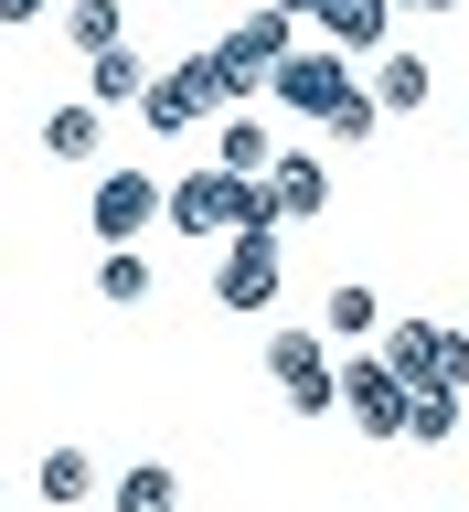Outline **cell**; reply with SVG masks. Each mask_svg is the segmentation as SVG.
Returning <instances> with one entry per match:
<instances>
[{
  "instance_id": "30bf717a",
  "label": "cell",
  "mask_w": 469,
  "mask_h": 512,
  "mask_svg": "<svg viewBox=\"0 0 469 512\" xmlns=\"http://www.w3.org/2000/svg\"><path fill=\"white\" fill-rule=\"evenodd\" d=\"M256 182H267V214H278V224H320V214H331V160H320V150H278Z\"/></svg>"
},
{
  "instance_id": "6da1fadb",
  "label": "cell",
  "mask_w": 469,
  "mask_h": 512,
  "mask_svg": "<svg viewBox=\"0 0 469 512\" xmlns=\"http://www.w3.org/2000/svg\"><path fill=\"white\" fill-rule=\"evenodd\" d=\"M160 224L182 246H224L235 224H278V214H267L256 171H182V182H160Z\"/></svg>"
},
{
  "instance_id": "e0dca14e",
  "label": "cell",
  "mask_w": 469,
  "mask_h": 512,
  "mask_svg": "<svg viewBox=\"0 0 469 512\" xmlns=\"http://www.w3.org/2000/svg\"><path fill=\"white\" fill-rule=\"evenodd\" d=\"M96 139H107V107H86V96H64L54 118H43V160H64V171L96 160Z\"/></svg>"
},
{
  "instance_id": "ba28073f",
  "label": "cell",
  "mask_w": 469,
  "mask_h": 512,
  "mask_svg": "<svg viewBox=\"0 0 469 512\" xmlns=\"http://www.w3.org/2000/svg\"><path fill=\"white\" fill-rule=\"evenodd\" d=\"M256 363H267V384H278L299 416H331V342H320V331H267Z\"/></svg>"
},
{
  "instance_id": "7c38bea8",
  "label": "cell",
  "mask_w": 469,
  "mask_h": 512,
  "mask_svg": "<svg viewBox=\"0 0 469 512\" xmlns=\"http://www.w3.org/2000/svg\"><path fill=\"white\" fill-rule=\"evenodd\" d=\"M310 22H320V43L342 64H374L384 43H395V11H384V0H310Z\"/></svg>"
},
{
  "instance_id": "603a6c76",
  "label": "cell",
  "mask_w": 469,
  "mask_h": 512,
  "mask_svg": "<svg viewBox=\"0 0 469 512\" xmlns=\"http://www.w3.org/2000/svg\"><path fill=\"white\" fill-rule=\"evenodd\" d=\"M32 11H43V0H0V32H11V22H32Z\"/></svg>"
},
{
  "instance_id": "ac0fdd59",
  "label": "cell",
  "mask_w": 469,
  "mask_h": 512,
  "mask_svg": "<svg viewBox=\"0 0 469 512\" xmlns=\"http://www.w3.org/2000/svg\"><path fill=\"white\" fill-rule=\"evenodd\" d=\"M139 86H150V64L128 54V43H107V54H86V107H139Z\"/></svg>"
},
{
  "instance_id": "7402d4cb",
  "label": "cell",
  "mask_w": 469,
  "mask_h": 512,
  "mask_svg": "<svg viewBox=\"0 0 469 512\" xmlns=\"http://www.w3.org/2000/svg\"><path fill=\"white\" fill-rule=\"evenodd\" d=\"M320 128H331L342 150H363V139H374V128H384V107H374V96H363V86H352V96H342V107H331V118H320Z\"/></svg>"
},
{
  "instance_id": "9c48e42d",
  "label": "cell",
  "mask_w": 469,
  "mask_h": 512,
  "mask_svg": "<svg viewBox=\"0 0 469 512\" xmlns=\"http://www.w3.org/2000/svg\"><path fill=\"white\" fill-rule=\"evenodd\" d=\"M86 224H96V246H139V235L160 224V182H150V171H96Z\"/></svg>"
},
{
  "instance_id": "7a4b0ae2",
  "label": "cell",
  "mask_w": 469,
  "mask_h": 512,
  "mask_svg": "<svg viewBox=\"0 0 469 512\" xmlns=\"http://www.w3.org/2000/svg\"><path fill=\"white\" fill-rule=\"evenodd\" d=\"M214 107H246V96H235V75H224L214 54H182V64H160L150 86H139V118H150L160 139H182V128H203Z\"/></svg>"
},
{
  "instance_id": "5bb4252c",
  "label": "cell",
  "mask_w": 469,
  "mask_h": 512,
  "mask_svg": "<svg viewBox=\"0 0 469 512\" xmlns=\"http://www.w3.org/2000/svg\"><path fill=\"white\" fill-rule=\"evenodd\" d=\"M32 491H43V512H75V502H96V459L75 438H54L43 459H32Z\"/></svg>"
},
{
  "instance_id": "ffe728a7",
  "label": "cell",
  "mask_w": 469,
  "mask_h": 512,
  "mask_svg": "<svg viewBox=\"0 0 469 512\" xmlns=\"http://www.w3.org/2000/svg\"><path fill=\"white\" fill-rule=\"evenodd\" d=\"M96 299H107V310H139V299H150V256L107 246V256H96Z\"/></svg>"
},
{
  "instance_id": "2e32d148",
  "label": "cell",
  "mask_w": 469,
  "mask_h": 512,
  "mask_svg": "<svg viewBox=\"0 0 469 512\" xmlns=\"http://www.w3.org/2000/svg\"><path fill=\"white\" fill-rule=\"evenodd\" d=\"M96 491H107V512H182V470L171 459H139V470L96 480Z\"/></svg>"
},
{
  "instance_id": "44dd1931",
  "label": "cell",
  "mask_w": 469,
  "mask_h": 512,
  "mask_svg": "<svg viewBox=\"0 0 469 512\" xmlns=\"http://www.w3.org/2000/svg\"><path fill=\"white\" fill-rule=\"evenodd\" d=\"M64 43L75 54H107V43H128V11L118 0H64Z\"/></svg>"
},
{
  "instance_id": "277c9868",
  "label": "cell",
  "mask_w": 469,
  "mask_h": 512,
  "mask_svg": "<svg viewBox=\"0 0 469 512\" xmlns=\"http://www.w3.org/2000/svg\"><path fill=\"white\" fill-rule=\"evenodd\" d=\"M384 374H395V384H469V342H459V331H448V320H427V310H416V320H384Z\"/></svg>"
},
{
  "instance_id": "8fae6325",
  "label": "cell",
  "mask_w": 469,
  "mask_h": 512,
  "mask_svg": "<svg viewBox=\"0 0 469 512\" xmlns=\"http://www.w3.org/2000/svg\"><path fill=\"white\" fill-rule=\"evenodd\" d=\"M363 96H374L384 118H427V107H438V64H427V54H406V43H384V54H374V75H363Z\"/></svg>"
},
{
  "instance_id": "52a82bcc",
  "label": "cell",
  "mask_w": 469,
  "mask_h": 512,
  "mask_svg": "<svg viewBox=\"0 0 469 512\" xmlns=\"http://www.w3.org/2000/svg\"><path fill=\"white\" fill-rule=\"evenodd\" d=\"M288 43H299V22H288V11H267V0H256L246 22H224L214 43H203V54H214L224 75H235V96H256V86H267V64H278Z\"/></svg>"
},
{
  "instance_id": "3957f363",
  "label": "cell",
  "mask_w": 469,
  "mask_h": 512,
  "mask_svg": "<svg viewBox=\"0 0 469 512\" xmlns=\"http://www.w3.org/2000/svg\"><path fill=\"white\" fill-rule=\"evenodd\" d=\"M288 288V256H278V224H235L214 256V310H278Z\"/></svg>"
},
{
  "instance_id": "4fadbf2b",
  "label": "cell",
  "mask_w": 469,
  "mask_h": 512,
  "mask_svg": "<svg viewBox=\"0 0 469 512\" xmlns=\"http://www.w3.org/2000/svg\"><path fill=\"white\" fill-rule=\"evenodd\" d=\"M469 427V395L459 384H406V416H395V438H416V448H448Z\"/></svg>"
},
{
  "instance_id": "d6986e66",
  "label": "cell",
  "mask_w": 469,
  "mask_h": 512,
  "mask_svg": "<svg viewBox=\"0 0 469 512\" xmlns=\"http://www.w3.org/2000/svg\"><path fill=\"white\" fill-rule=\"evenodd\" d=\"M374 331H384V299L363 278H342V288H331V310H320V342H374Z\"/></svg>"
},
{
  "instance_id": "cb8c5ba5",
  "label": "cell",
  "mask_w": 469,
  "mask_h": 512,
  "mask_svg": "<svg viewBox=\"0 0 469 512\" xmlns=\"http://www.w3.org/2000/svg\"><path fill=\"white\" fill-rule=\"evenodd\" d=\"M384 11H459V0H384Z\"/></svg>"
},
{
  "instance_id": "484cf974",
  "label": "cell",
  "mask_w": 469,
  "mask_h": 512,
  "mask_svg": "<svg viewBox=\"0 0 469 512\" xmlns=\"http://www.w3.org/2000/svg\"><path fill=\"white\" fill-rule=\"evenodd\" d=\"M459 342H469V331H459Z\"/></svg>"
},
{
  "instance_id": "8992f818",
  "label": "cell",
  "mask_w": 469,
  "mask_h": 512,
  "mask_svg": "<svg viewBox=\"0 0 469 512\" xmlns=\"http://www.w3.org/2000/svg\"><path fill=\"white\" fill-rule=\"evenodd\" d=\"M331 416H352L363 438H395V416H406V384L384 374V352H342V363H331Z\"/></svg>"
},
{
  "instance_id": "9a60e30c",
  "label": "cell",
  "mask_w": 469,
  "mask_h": 512,
  "mask_svg": "<svg viewBox=\"0 0 469 512\" xmlns=\"http://www.w3.org/2000/svg\"><path fill=\"white\" fill-rule=\"evenodd\" d=\"M278 160V128L256 107H214V171H267Z\"/></svg>"
},
{
  "instance_id": "d4e9b609",
  "label": "cell",
  "mask_w": 469,
  "mask_h": 512,
  "mask_svg": "<svg viewBox=\"0 0 469 512\" xmlns=\"http://www.w3.org/2000/svg\"><path fill=\"white\" fill-rule=\"evenodd\" d=\"M267 11H288V22H310V0H267Z\"/></svg>"
},
{
  "instance_id": "5b68a950",
  "label": "cell",
  "mask_w": 469,
  "mask_h": 512,
  "mask_svg": "<svg viewBox=\"0 0 469 512\" xmlns=\"http://www.w3.org/2000/svg\"><path fill=\"white\" fill-rule=\"evenodd\" d=\"M267 86H278V107H288V118H331V107H342V96L352 86H363V75H352V64L342 54H331V43H288V54L278 64H267Z\"/></svg>"
}]
</instances>
